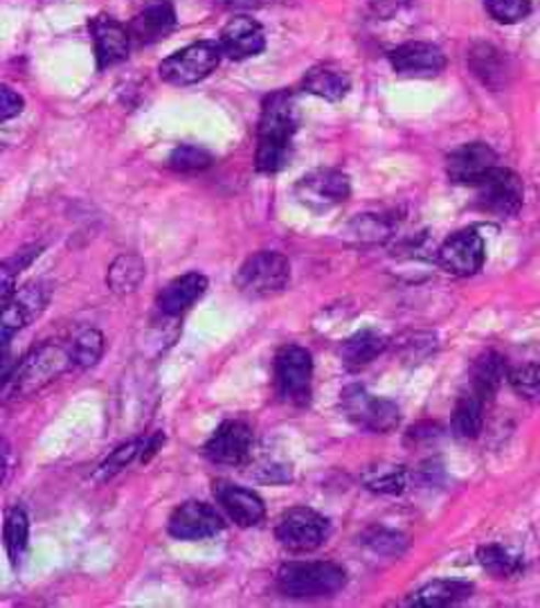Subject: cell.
<instances>
[{
	"mask_svg": "<svg viewBox=\"0 0 540 608\" xmlns=\"http://www.w3.org/2000/svg\"><path fill=\"white\" fill-rule=\"evenodd\" d=\"M507 376H509V372H507L503 357H498L495 352H486L473 365L471 390L473 393H477L484 402H491Z\"/></svg>",
	"mask_w": 540,
	"mask_h": 608,
	"instance_id": "d4e9b609",
	"label": "cell"
},
{
	"mask_svg": "<svg viewBox=\"0 0 540 608\" xmlns=\"http://www.w3.org/2000/svg\"><path fill=\"white\" fill-rule=\"evenodd\" d=\"M363 543L372 552L385 554V556H401L405 552V548H408V539L394 530H385V528H374V530L365 532Z\"/></svg>",
	"mask_w": 540,
	"mask_h": 608,
	"instance_id": "836d02e7",
	"label": "cell"
},
{
	"mask_svg": "<svg viewBox=\"0 0 540 608\" xmlns=\"http://www.w3.org/2000/svg\"><path fill=\"white\" fill-rule=\"evenodd\" d=\"M72 361L77 368L86 370L98 365L104 354V336L98 329H83L72 342Z\"/></svg>",
	"mask_w": 540,
	"mask_h": 608,
	"instance_id": "4dcf8cb0",
	"label": "cell"
},
{
	"mask_svg": "<svg viewBox=\"0 0 540 608\" xmlns=\"http://www.w3.org/2000/svg\"><path fill=\"white\" fill-rule=\"evenodd\" d=\"M313 387V359L300 345H286L275 357V393L284 404L308 406Z\"/></svg>",
	"mask_w": 540,
	"mask_h": 608,
	"instance_id": "5b68a950",
	"label": "cell"
},
{
	"mask_svg": "<svg viewBox=\"0 0 540 608\" xmlns=\"http://www.w3.org/2000/svg\"><path fill=\"white\" fill-rule=\"evenodd\" d=\"M147 275L145 259L138 255H120L109 269L106 284L115 295H128L143 284Z\"/></svg>",
	"mask_w": 540,
	"mask_h": 608,
	"instance_id": "4316f807",
	"label": "cell"
},
{
	"mask_svg": "<svg viewBox=\"0 0 540 608\" xmlns=\"http://www.w3.org/2000/svg\"><path fill=\"white\" fill-rule=\"evenodd\" d=\"M498 154L484 143H471L453 151L446 160L448 179L460 185H477L491 169L498 167Z\"/></svg>",
	"mask_w": 540,
	"mask_h": 608,
	"instance_id": "9a60e30c",
	"label": "cell"
},
{
	"mask_svg": "<svg viewBox=\"0 0 540 608\" xmlns=\"http://www.w3.org/2000/svg\"><path fill=\"white\" fill-rule=\"evenodd\" d=\"M473 595V586L458 579H437L426 586H421L417 593L410 595L408 606L417 608H441V606H455Z\"/></svg>",
	"mask_w": 540,
	"mask_h": 608,
	"instance_id": "603a6c76",
	"label": "cell"
},
{
	"mask_svg": "<svg viewBox=\"0 0 540 608\" xmlns=\"http://www.w3.org/2000/svg\"><path fill=\"white\" fill-rule=\"evenodd\" d=\"M297 132V106L289 91H278L266 98L259 126L255 165L261 173H275L291 158V143Z\"/></svg>",
	"mask_w": 540,
	"mask_h": 608,
	"instance_id": "6da1fadb",
	"label": "cell"
},
{
	"mask_svg": "<svg viewBox=\"0 0 540 608\" xmlns=\"http://www.w3.org/2000/svg\"><path fill=\"white\" fill-rule=\"evenodd\" d=\"M21 111H23V98L16 95L10 86H3V89H0V120L8 122Z\"/></svg>",
	"mask_w": 540,
	"mask_h": 608,
	"instance_id": "8d00e7d4",
	"label": "cell"
},
{
	"mask_svg": "<svg viewBox=\"0 0 540 608\" xmlns=\"http://www.w3.org/2000/svg\"><path fill=\"white\" fill-rule=\"evenodd\" d=\"M291 282V264L282 252L261 250L250 255L237 271L235 286L248 297H270Z\"/></svg>",
	"mask_w": 540,
	"mask_h": 608,
	"instance_id": "277c9868",
	"label": "cell"
},
{
	"mask_svg": "<svg viewBox=\"0 0 540 608\" xmlns=\"http://www.w3.org/2000/svg\"><path fill=\"white\" fill-rule=\"evenodd\" d=\"M484 259H486L484 239L475 230H460L455 235H450L437 252L439 267L446 273L458 278H469L482 271Z\"/></svg>",
	"mask_w": 540,
	"mask_h": 608,
	"instance_id": "7c38bea8",
	"label": "cell"
},
{
	"mask_svg": "<svg viewBox=\"0 0 540 608\" xmlns=\"http://www.w3.org/2000/svg\"><path fill=\"white\" fill-rule=\"evenodd\" d=\"M0 300H3V304H8L14 293H16V273L10 269V267H0Z\"/></svg>",
	"mask_w": 540,
	"mask_h": 608,
	"instance_id": "f35d334b",
	"label": "cell"
},
{
	"mask_svg": "<svg viewBox=\"0 0 540 608\" xmlns=\"http://www.w3.org/2000/svg\"><path fill=\"white\" fill-rule=\"evenodd\" d=\"M212 165V154L196 145H178L169 156V167L180 173L201 171Z\"/></svg>",
	"mask_w": 540,
	"mask_h": 608,
	"instance_id": "d6a6232c",
	"label": "cell"
},
{
	"mask_svg": "<svg viewBox=\"0 0 540 608\" xmlns=\"http://www.w3.org/2000/svg\"><path fill=\"white\" fill-rule=\"evenodd\" d=\"M390 64L403 77L428 79V77H437L446 68V57L437 46H432V43L413 41V43H403V46L392 50Z\"/></svg>",
	"mask_w": 540,
	"mask_h": 608,
	"instance_id": "e0dca14e",
	"label": "cell"
},
{
	"mask_svg": "<svg viewBox=\"0 0 540 608\" xmlns=\"http://www.w3.org/2000/svg\"><path fill=\"white\" fill-rule=\"evenodd\" d=\"M218 46L230 59H248L266 48V36L257 21L250 16H237L221 30Z\"/></svg>",
	"mask_w": 540,
	"mask_h": 608,
	"instance_id": "d6986e66",
	"label": "cell"
},
{
	"mask_svg": "<svg viewBox=\"0 0 540 608\" xmlns=\"http://www.w3.org/2000/svg\"><path fill=\"white\" fill-rule=\"evenodd\" d=\"M347 584V571L334 561H289L278 571V588L286 597H331Z\"/></svg>",
	"mask_w": 540,
	"mask_h": 608,
	"instance_id": "3957f363",
	"label": "cell"
},
{
	"mask_svg": "<svg viewBox=\"0 0 540 608\" xmlns=\"http://www.w3.org/2000/svg\"><path fill=\"white\" fill-rule=\"evenodd\" d=\"M486 12L505 25L520 23L531 12V0H484Z\"/></svg>",
	"mask_w": 540,
	"mask_h": 608,
	"instance_id": "e575fe53",
	"label": "cell"
},
{
	"mask_svg": "<svg viewBox=\"0 0 540 608\" xmlns=\"http://www.w3.org/2000/svg\"><path fill=\"white\" fill-rule=\"evenodd\" d=\"M70 365H75L72 352H66L64 347L53 342L34 347L30 354H25L14 365V370L8 376H3L5 402L38 393V390H43L45 385L57 381Z\"/></svg>",
	"mask_w": 540,
	"mask_h": 608,
	"instance_id": "7a4b0ae2",
	"label": "cell"
},
{
	"mask_svg": "<svg viewBox=\"0 0 540 608\" xmlns=\"http://www.w3.org/2000/svg\"><path fill=\"white\" fill-rule=\"evenodd\" d=\"M295 194L306 207L323 212L347 201L351 194V183L347 173L338 169H315L297 183Z\"/></svg>",
	"mask_w": 540,
	"mask_h": 608,
	"instance_id": "5bb4252c",
	"label": "cell"
},
{
	"mask_svg": "<svg viewBox=\"0 0 540 608\" xmlns=\"http://www.w3.org/2000/svg\"><path fill=\"white\" fill-rule=\"evenodd\" d=\"M145 440H131L122 447H117L95 471V481L98 483H109L111 477H115L120 471H124L135 458H140Z\"/></svg>",
	"mask_w": 540,
	"mask_h": 608,
	"instance_id": "1f68e13d",
	"label": "cell"
},
{
	"mask_svg": "<svg viewBox=\"0 0 540 608\" xmlns=\"http://www.w3.org/2000/svg\"><path fill=\"white\" fill-rule=\"evenodd\" d=\"M252 444V428L246 421L228 419L214 430V436L203 447V453L214 464L241 466L250 462Z\"/></svg>",
	"mask_w": 540,
	"mask_h": 608,
	"instance_id": "9c48e42d",
	"label": "cell"
},
{
	"mask_svg": "<svg viewBox=\"0 0 540 608\" xmlns=\"http://www.w3.org/2000/svg\"><path fill=\"white\" fill-rule=\"evenodd\" d=\"M363 483L376 494H401L408 485V473L396 464H379L363 473Z\"/></svg>",
	"mask_w": 540,
	"mask_h": 608,
	"instance_id": "f546056e",
	"label": "cell"
},
{
	"mask_svg": "<svg viewBox=\"0 0 540 608\" xmlns=\"http://www.w3.org/2000/svg\"><path fill=\"white\" fill-rule=\"evenodd\" d=\"M207 291V278L203 273H185L176 280H171L160 293H158V309L165 316H180L205 295Z\"/></svg>",
	"mask_w": 540,
	"mask_h": 608,
	"instance_id": "ffe728a7",
	"label": "cell"
},
{
	"mask_svg": "<svg viewBox=\"0 0 540 608\" xmlns=\"http://www.w3.org/2000/svg\"><path fill=\"white\" fill-rule=\"evenodd\" d=\"M331 532L329 520L311 507H293L282 514L275 528L278 541L291 552L318 550Z\"/></svg>",
	"mask_w": 540,
	"mask_h": 608,
	"instance_id": "8992f818",
	"label": "cell"
},
{
	"mask_svg": "<svg viewBox=\"0 0 540 608\" xmlns=\"http://www.w3.org/2000/svg\"><path fill=\"white\" fill-rule=\"evenodd\" d=\"M90 34H93L95 43V57H98V68H111L122 64L128 57L131 48V32L117 23L115 19L100 14L93 21H90Z\"/></svg>",
	"mask_w": 540,
	"mask_h": 608,
	"instance_id": "ac0fdd59",
	"label": "cell"
},
{
	"mask_svg": "<svg viewBox=\"0 0 540 608\" xmlns=\"http://www.w3.org/2000/svg\"><path fill=\"white\" fill-rule=\"evenodd\" d=\"M176 25V10L169 0H151V3L135 16L128 25V32L135 41L154 43L165 38Z\"/></svg>",
	"mask_w": 540,
	"mask_h": 608,
	"instance_id": "44dd1931",
	"label": "cell"
},
{
	"mask_svg": "<svg viewBox=\"0 0 540 608\" xmlns=\"http://www.w3.org/2000/svg\"><path fill=\"white\" fill-rule=\"evenodd\" d=\"M225 523L221 514L203 503V500H188L183 505H178L171 516L167 530L173 539L178 541H203V539H212L218 532H223Z\"/></svg>",
	"mask_w": 540,
	"mask_h": 608,
	"instance_id": "30bf717a",
	"label": "cell"
},
{
	"mask_svg": "<svg viewBox=\"0 0 540 608\" xmlns=\"http://www.w3.org/2000/svg\"><path fill=\"white\" fill-rule=\"evenodd\" d=\"M3 539H5V550L10 554L12 566H19L30 543V518L23 507H14L8 511Z\"/></svg>",
	"mask_w": 540,
	"mask_h": 608,
	"instance_id": "f1b7e54d",
	"label": "cell"
},
{
	"mask_svg": "<svg viewBox=\"0 0 540 608\" xmlns=\"http://www.w3.org/2000/svg\"><path fill=\"white\" fill-rule=\"evenodd\" d=\"M53 295L50 284L45 282H30L23 289H16L14 297L3 304V347L8 350L10 340L14 334H19L23 327H27L34 318H38L45 307H48Z\"/></svg>",
	"mask_w": 540,
	"mask_h": 608,
	"instance_id": "8fae6325",
	"label": "cell"
},
{
	"mask_svg": "<svg viewBox=\"0 0 540 608\" xmlns=\"http://www.w3.org/2000/svg\"><path fill=\"white\" fill-rule=\"evenodd\" d=\"M480 190V203L484 210L498 216H514L522 207L525 188L518 173L498 165L475 185Z\"/></svg>",
	"mask_w": 540,
	"mask_h": 608,
	"instance_id": "4fadbf2b",
	"label": "cell"
},
{
	"mask_svg": "<svg viewBox=\"0 0 540 608\" xmlns=\"http://www.w3.org/2000/svg\"><path fill=\"white\" fill-rule=\"evenodd\" d=\"M221 46L214 41H199V43H192V46L183 48L173 53L171 57H167L158 72L165 81L169 83H176V86H190V83H196L205 77H210L218 61H221Z\"/></svg>",
	"mask_w": 540,
	"mask_h": 608,
	"instance_id": "52a82bcc",
	"label": "cell"
},
{
	"mask_svg": "<svg viewBox=\"0 0 540 608\" xmlns=\"http://www.w3.org/2000/svg\"><path fill=\"white\" fill-rule=\"evenodd\" d=\"M214 498L223 507V511L230 516L233 523L239 528H255L259 526L266 516V505L252 489H246L241 485L216 481L214 483Z\"/></svg>",
	"mask_w": 540,
	"mask_h": 608,
	"instance_id": "2e32d148",
	"label": "cell"
},
{
	"mask_svg": "<svg viewBox=\"0 0 540 608\" xmlns=\"http://www.w3.org/2000/svg\"><path fill=\"white\" fill-rule=\"evenodd\" d=\"M387 350V338L374 329H363L347 338L340 347L342 365L349 370H360L370 365Z\"/></svg>",
	"mask_w": 540,
	"mask_h": 608,
	"instance_id": "7402d4cb",
	"label": "cell"
},
{
	"mask_svg": "<svg viewBox=\"0 0 540 608\" xmlns=\"http://www.w3.org/2000/svg\"><path fill=\"white\" fill-rule=\"evenodd\" d=\"M38 255H41V246H30V248L19 250L12 259H8V262H3V264L10 267L14 273H21L23 269H27L34 262Z\"/></svg>",
	"mask_w": 540,
	"mask_h": 608,
	"instance_id": "74e56055",
	"label": "cell"
},
{
	"mask_svg": "<svg viewBox=\"0 0 540 608\" xmlns=\"http://www.w3.org/2000/svg\"><path fill=\"white\" fill-rule=\"evenodd\" d=\"M480 566L498 579H511L518 577L525 571V561L520 554L511 552L509 548L500 543H488L477 550Z\"/></svg>",
	"mask_w": 540,
	"mask_h": 608,
	"instance_id": "83f0119b",
	"label": "cell"
},
{
	"mask_svg": "<svg viewBox=\"0 0 540 608\" xmlns=\"http://www.w3.org/2000/svg\"><path fill=\"white\" fill-rule=\"evenodd\" d=\"M302 86L306 93H311L315 98L338 102L347 95L351 81L342 70H336L331 66H315L306 72Z\"/></svg>",
	"mask_w": 540,
	"mask_h": 608,
	"instance_id": "cb8c5ba5",
	"label": "cell"
},
{
	"mask_svg": "<svg viewBox=\"0 0 540 608\" xmlns=\"http://www.w3.org/2000/svg\"><path fill=\"white\" fill-rule=\"evenodd\" d=\"M484 406H486V402L469 387V393H464L458 399L455 410H453V421H450L455 438L475 440L480 436L482 426H484Z\"/></svg>",
	"mask_w": 540,
	"mask_h": 608,
	"instance_id": "484cf974",
	"label": "cell"
},
{
	"mask_svg": "<svg viewBox=\"0 0 540 608\" xmlns=\"http://www.w3.org/2000/svg\"><path fill=\"white\" fill-rule=\"evenodd\" d=\"M342 410L356 426L372 432H390L401 421V410L394 402L372 395L363 385L342 390Z\"/></svg>",
	"mask_w": 540,
	"mask_h": 608,
	"instance_id": "ba28073f",
	"label": "cell"
},
{
	"mask_svg": "<svg viewBox=\"0 0 540 608\" xmlns=\"http://www.w3.org/2000/svg\"><path fill=\"white\" fill-rule=\"evenodd\" d=\"M507 379L518 395L527 399L540 397V361L514 368Z\"/></svg>",
	"mask_w": 540,
	"mask_h": 608,
	"instance_id": "d590c367",
	"label": "cell"
}]
</instances>
